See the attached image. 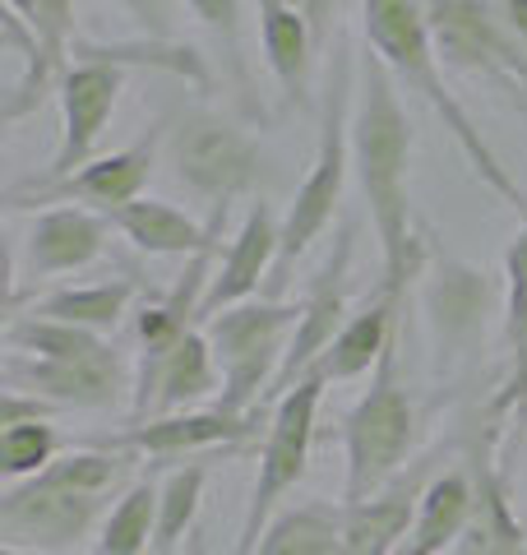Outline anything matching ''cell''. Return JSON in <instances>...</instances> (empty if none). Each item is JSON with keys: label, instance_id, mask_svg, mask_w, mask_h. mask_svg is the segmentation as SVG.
I'll return each instance as SVG.
<instances>
[{"label": "cell", "instance_id": "6da1fadb", "mask_svg": "<svg viewBox=\"0 0 527 555\" xmlns=\"http://www.w3.org/2000/svg\"><path fill=\"white\" fill-rule=\"evenodd\" d=\"M408 158H412V120L394 93V75L380 56L365 51L357 65V102H351V167H357L371 228L384 255V292L408 297V283L421 278L426 246L412 236L408 208Z\"/></svg>", "mask_w": 527, "mask_h": 555}, {"label": "cell", "instance_id": "7a4b0ae2", "mask_svg": "<svg viewBox=\"0 0 527 555\" xmlns=\"http://www.w3.org/2000/svg\"><path fill=\"white\" fill-rule=\"evenodd\" d=\"M134 486V454L88 444L65 449V454L42 467L38 477L14 481L0 495V537L5 546L61 555L83 546V537L98 524H107L120 500Z\"/></svg>", "mask_w": 527, "mask_h": 555}, {"label": "cell", "instance_id": "3957f363", "mask_svg": "<svg viewBox=\"0 0 527 555\" xmlns=\"http://www.w3.org/2000/svg\"><path fill=\"white\" fill-rule=\"evenodd\" d=\"M361 20H365V38H371L375 56L389 65L394 79H402L412 93L430 102L435 116L445 120V130L459 139V149L467 153V163L477 167V177L496 190L504 204L527 208L518 185L509 181V171L500 167L496 149L486 144L481 130L472 126V116L459 107V98L439 79V47H435V33L426 20V5H421V0H361Z\"/></svg>", "mask_w": 527, "mask_h": 555}, {"label": "cell", "instance_id": "277c9868", "mask_svg": "<svg viewBox=\"0 0 527 555\" xmlns=\"http://www.w3.org/2000/svg\"><path fill=\"white\" fill-rule=\"evenodd\" d=\"M351 79H357V61H351V47L338 33L333 61H329L324 102H320V144H314V163H310L306 181L292 195V208L283 218V246H278V278H273L269 301H278V287L287 283L283 273L310 250V241L324 236V228L343 204V181H347V167H351V102H357Z\"/></svg>", "mask_w": 527, "mask_h": 555}, {"label": "cell", "instance_id": "5b68a950", "mask_svg": "<svg viewBox=\"0 0 527 555\" xmlns=\"http://www.w3.org/2000/svg\"><path fill=\"white\" fill-rule=\"evenodd\" d=\"M296 324H301V306L269 301V297L227 306L214 320L200 324L222 371V393L214 408L232 416L264 412V398H269L278 371L287 361V347H292L287 334H296Z\"/></svg>", "mask_w": 527, "mask_h": 555}, {"label": "cell", "instance_id": "8992f818", "mask_svg": "<svg viewBox=\"0 0 527 555\" xmlns=\"http://www.w3.org/2000/svg\"><path fill=\"white\" fill-rule=\"evenodd\" d=\"M416 444V408L408 389L398 385V338L375 366L371 389L357 398V408L343 422V449H347V481H343V505L380 495L398 473H408Z\"/></svg>", "mask_w": 527, "mask_h": 555}, {"label": "cell", "instance_id": "52a82bcc", "mask_svg": "<svg viewBox=\"0 0 527 555\" xmlns=\"http://www.w3.org/2000/svg\"><path fill=\"white\" fill-rule=\"evenodd\" d=\"M324 403V379L306 375L287 398H278L269 412V436L259 449V473H255V491L245 500V518H241V537L232 555H250L259 546L264 528L278 518V505L306 481L310 467V449H314V416Z\"/></svg>", "mask_w": 527, "mask_h": 555}, {"label": "cell", "instance_id": "ba28073f", "mask_svg": "<svg viewBox=\"0 0 527 555\" xmlns=\"http://www.w3.org/2000/svg\"><path fill=\"white\" fill-rule=\"evenodd\" d=\"M435 33L439 61L490 79L527 116V42L518 38L496 0H421Z\"/></svg>", "mask_w": 527, "mask_h": 555}, {"label": "cell", "instance_id": "9c48e42d", "mask_svg": "<svg viewBox=\"0 0 527 555\" xmlns=\"http://www.w3.org/2000/svg\"><path fill=\"white\" fill-rule=\"evenodd\" d=\"M176 181L214 208H227L241 199L245 190H255L259 181V144L245 130H236L232 120L218 116H185L167 139Z\"/></svg>", "mask_w": 527, "mask_h": 555}, {"label": "cell", "instance_id": "30bf717a", "mask_svg": "<svg viewBox=\"0 0 527 555\" xmlns=\"http://www.w3.org/2000/svg\"><path fill=\"white\" fill-rule=\"evenodd\" d=\"M5 389H24L56 408H102L107 412V408L126 403V393L134 398V375L112 343L79 361H42V357L10 352L5 357Z\"/></svg>", "mask_w": 527, "mask_h": 555}, {"label": "cell", "instance_id": "8fae6325", "mask_svg": "<svg viewBox=\"0 0 527 555\" xmlns=\"http://www.w3.org/2000/svg\"><path fill=\"white\" fill-rule=\"evenodd\" d=\"M120 89H126V69L116 61L88 56V61L65 69L61 75V120H65L61 149H56V158H51V167L33 181L51 185V181H65V177H75L79 167L93 163L98 134L107 130V120L120 102Z\"/></svg>", "mask_w": 527, "mask_h": 555}, {"label": "cell", "instance_id": "7c38bea8", "mask_svg": "<svg viewBox=\"0 0 527 555\" xmlns=\"http://www.w3.org/2000/svg\"><path fill=\"white\" fill-rule=\"evenodd\" d=\"M351 236H357V228L347 222V228L338 232V246H333L329 259H324V269L314 273V283H310L306 301H301V324H296V334H292V347H287L283 371H278L269 398H264V412H273L278 398H287L296 385H301V379L314 371V361H320L329 347H333V338L343 334V324L351 320V315H347Z\"/></svg>", "mask_w": 527, "mask_h": 555}, {"label": "cell", "instance_id": "4fadbf2b", "mask_svg": "<svg viewBox=\"0 0 527 555\" xmlns=\"http://www.w3.org/2000/svg\"><path fill=\"white\" fill-rule=\"evenodd\" d=\"M163 130H167V120H157V126L144 130V139H134L130 149L112 153V158L88 163V167H79L75 177H65V181H51V185L24 181L20 190H10V208H38V204H69V199H79V204H98L102 214H116V208H126V204L139 199V190H144L149 171L157 163Z\"/></svg>", "mask_w": 527, "mask_h": 555}, {"label": "cell", "instance_id": "5bb4252c", "mask_svg": "<svg viewBox=\"0 0 527 555\" xmlns=\"http://www.w3.org/2000/svg\"><path fill=\"white\" fill-rule=\"evenodd\" d=\"M259 416H232L222 408H204V412H171V416H149V422H134L120 436L98 440L102 449H116V454H149V459H204L214 449H236L245 436H255Z\"/></svg>", "mask_w": 527, "mask_h": 555}, {"label": "cell", "instance_id": "9a60e30c", "mask_svg": "<svg viewBox=\"0 0 527 555\" xmlns=\"http://www.w3.org/2000/svg\"><path fill=\"white\" fill-rule=\"evenodd\" d=\"M208 393H222V371L204 328H190L167 357L139 361L130 408L139 422H149V416H171V412L195 408Z\"/></svg>", "mask_w": 527, "mask_h": 555}, {"label": "cell", "instance_id": "2e32d148", "mask_svg": "<svg viewBox=\"0 0 527 555\" xmlns=\"http://www.w3.org/2000/svg\"><path fill=\"white\" fill-rule=\"evenodd\" d=\"M107 232H112L107 214H88V208H75V204L38 214L20 255H14V292L24 287V278H38L42 283L51 273L88 269L107 250Z\"/></svg>", "mask_w": 527, "mask_h": 555}, {"label": "cell", "instance_id": "e0dca14e", "mask_svg": "<svg viewBox=\"0 0 527 555\" xmlns=\"http://www.w3.org/2000/svg\"><path fill=\"white\" fill-rule=\"evenodd\" d=\"M426 463L398 473L380 495L361 505H343V546L338 555H394L412 537L421 495H426Z\"/></svg>", "mask_w": 527, "mask_h": 555}, {"label": "cell", "instance_id": "ac0fdd59", "mask_svg": "<svg viewBox=\"0 0 527 555\" xmlns=\"http://www.w3.org/2000/svg\"><path fill=\"white\" fill-rule=\"evenodd\" d=\"M278 246H283V222L273 218L269 204H255L250 214H245L241 232L232 241V250H227L222 269L214 273V283H208V297H204V310H200V324L214 320L218 310L227 306H241V301H255L259 292V278L269 273V264L278 259Z\"/></svg>", "mask_w": 527, "mask_h": 555}, {"label": "cell", "instance_id": "d6986e66", "mask_svg": "<svg viewBox=\"0 0 527 555\" xmlns=\"http://www.w3.org/2000/svg\"><path fill=\"white\" fill-rule=\"evenodd\" d=\"M398 310H402L398 292L380 287L375 301L343 324V334L333 338V347L320 361H314L310 375H320L324 385H343V379H357L365 371H375L384 361V352H389V343L398 338Z\"/></svg>", "mask_w": 527, "mask_h": 555}, {"label": "cell", "instance_id": "ffe728a7", "mask_svg": "<svg viewBox=\"0 0 527 555\" xmlns=\"http://www.w3.org/2000/svg\"><path fill=\"white\" fill-rule=\"evenodd\" d=\"M107 218H112V228L126 232V241H134L144 255H200V250H214L227 208H214L208 222H195V218H185L181 208L139 195L134 204L116 208Z\"/></svg>", "mask_w": 527, "mask_h": 555}, {"label": "cell", "instance_id": "44dd1931", "mask_svg": "<svg viewBox=\"0 0 527 555\" xmlns=\"http://www.w3.org/2000/svg\"><path fill=\"white\" fill-rule=\"evenodd\" d=\"M259 5V38H264V56H269L283 98L292 107H310V56H314V38L310 24L296 0H255Z\"/></svg>", "mask_w": 527, "mask_h": 555}, {"label": "cell", "instance_id": "7402d4cb", "mask_svg": "<svg viewBox=\"0 0 527 555\" xmlns=\"http://www.w3.org/2000/svg\"><path fill=\"white\" fill-rule=\"evenodd\" d=\"M504 338H509V357H514V375L500 389V398L490 403L496 416H523L527 412V208H523V228L514 236V246L504 255Z\"/></svg>", "mask_w": 527, "mask_h": 555}, {"label": "cell", "instance_id": "603a6c76", "mask_svg": "<svg viewBox=\"0 0 527 555\" xmlns=\"http://www.w3.org/2000/svg\"><path fill=\"white\" fill-rule=\"evenodd\" d=\"M472 514H477V481L467 473L430 477L412 524V542L430 555H445L449 546L463 542V532L472 528Z\"/></svg>", "mask_w": 527, "mask_h": 555}, {"label": "cell", "instance_id": "cb8c5ba5", "mask_svg": "<svg viewBox=\"0 0 527 555\" xmlns=\"http://www.w3.org/2000/svg\"><path fill=\"white\" fill-rule=\"evenodd\" d=\"M343 546V505H292L278 509V518L264 528L259 546L250 555H338Z\"/></svg>", "mask_w": 527, "mask_h": 555}, {"label": "cell", "instance_id": "d4e9b609", "mask_svg": "<svg viewBox=\"0 0 527 555\" xmlns=\"http://www.w3.org/2000/svg\"><path fill=\"white\" fill-rule=\"evenodd\" d=\"M134 292H139L134 278H112V283H88V287H61V292H51V297L33 301V315L75 324V328H88V334H107V328H116L120 315L130 310Z\"/></svg>", "mask_w": 527, "mask_h": 555}, {"label": "cell", "instance_id": "484cf974", "mask_svg": "<svg viewBox=\"0 0 527 555\" xmlns=\"http://www.w3.org/2000/svg\"><path fill=\"white\" fill-rule=\"evenodd\" d=\"M204 481H208V454L171 467V473L163 477V486H157V542H153L157 555H171L176 546H181V537L195 528Z\"/></svg>", "mask_w": 527, "mask_h": 555}, {"label": "cell", "instance_id": "4316f807", "mask_svg": "<svg viewBox=\"0 0 527 555\" xmlns=\"http://www.w3.org/2000/svg\"><path fill=\"white\" fill-rule=\"evenodd\" d=\"M153 542H157V481L139 477L107 514L93 555H144Z\"/></svg>", "mask_w": 527, "mask_h": 555}, {"label": "cell", "instance_id": "83f0119b", "mask_svg": "<svg viewBox=\"0 0 527 555\" xmlns=\"http://www.w3.org/2000/svg\"><path fill=\"white\" fill-rule=\"evenodd\" d=\"M481 306H486V283H481V273H472V269H463V264H445V269H439L435 287H430V310H435L439 334H445L449 343L477 328Z\"/></svg>", "mask_w": 527, "mask_h": 555}, {"label": "cell", "instance_id": "f1b7e54d", "mask_svg": "<svg viewBox=\"0 0 527 555\" xmlns=\"http://www.w3.org/2000/svg\"><path fill=\"white\" fill-rule=\"evenodd\" d=\"M56 459H61V436L51 422H24L0 430V473L10 477V486L38 477Z\"/></svg>", "mask_w": 527, "mask_h": 555}, {"label": "cell", "instance_id": "f546056e", "mask_svg": "<svg viewBox=\"0 0 527 555\" xmlns=\"http://www.w3.org/2000/svg\"><path fill=\"white\" fill-rule=\"evenodd\" d=\"M5 10H14L33 33H38L51 75H65L69 28H75V0H5Z\"/></svg>", "mask_w": 527, "mask_h": 555}, {"label": "cell", "instance_id": "4dcf8cb0", "mask_svg": "<svg viewBox=\"0 0 527 555\" xmlns=\"http://www.w3.org/2000/svg\"><path fill=\"white\" fill-rule=\"evenodd\" d=\"M190 10H195V20H204L208 33L222 42L227 69H232V79L241 83L245 107L259 112L255 98H250V69H245V56H241V0H190Z\"/></svg>", "mask_w": 527, "mask_h": 555}, {"label": "cell", "instance_id": "1f68e13d", "mask_svg": "<svg viewBox=\"0 0 527 555\" xmlns=\"http://www.w3.org/2000/svg\"><path fill=\"white\" fill-rule=\"evenodd\" d=\"M126 10V20L134 24L139 42L153 47H171L176 28H181V0H116Z\"/></svg>", "mask_w": 527, "mask_h": 555}, {"label": "cell", "instance_id": "d6a6232c", "mask_svg": "<svg viewBox=\"0 0 527 555\" xmlns=\"http://www.w3.org/2000/svg\"><path fill=\"white\" fill-rule=\"evenodd\" d=\"M61 408L47 403V398H33L24 389H5L0 393V430L5 426H24V422H51Z\"/></svg>", "mask_w": 527, "mask_h": 555}, {"label": "cell", "instance_id": "836d02e7", "mask_svg": "<svg viewBox=\"0 0 527 555\" xmlns=\"http://www.w3.org/2000/svg\"><path fill=\"white\" fill-rule=\"evenodd\" d=\"M306 14V24H310V38H314V51H320L329 42V33H333V5L338 0H296Z\"/></svg>", "mask_w": 527, "mask_h": 555}, {"label": "cell", "instance_id": "e575fe53", "mask_svg": "<svg viewBox=\"0 0 527 555\" xmlns=\"http://www.w3.org/2000/svg\"><path fill=\"white\" fill-rule=\"evenodd\" d=\"M496 5H500V14L509 20V28H514L518 38L527 42V0H496Z\"/></svg>", "mask_w": 527, "mask_h": 555}, {"label": "cell", "instance_id": "d590c367", "mask_svg": "<svg viewBox=\"0 0 527 555\" xmlns=\"http://www.w3.org/2000/svg\"><path fill=\"white\" fill-rule=\"evenodd\" d=\"M394 555H430V551H421V546H416V542H412V537H408V542H402V546H398V551H394Z\"/></svg>", "mask_w": 527, "mask_h": 555}, {"label": "cell", "instance_id": "8d00e7d4", "mask_svg": "<svg viewBox=\"0 0 527 555\" xmlns=\"http://www.w3.org/2000/svg\"><path fill=\"white\" fill-rule=\"evenodd\" d=\"M0 555H38V551H20V546H5V551H0Z\"/></svg>", "mask_w": 527, "mask_h": 555}]
</instances>
